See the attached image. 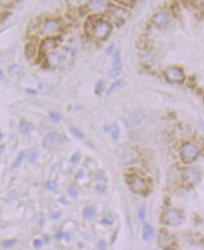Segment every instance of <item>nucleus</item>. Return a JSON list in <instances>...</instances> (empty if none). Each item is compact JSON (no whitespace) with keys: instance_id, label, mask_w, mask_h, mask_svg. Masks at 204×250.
Returning a JSON list of instances; mask_svg holds the SVG:
<instances>
[{"instance_id":"4c0bfd02","label":"nucleus","mask_w":204,"mask_h":250,"mask_svg":"<svg viewBox=\"0 0 204 250\" xmlns=\"http://www.w3.org/2000/svg\"><path fill=\"white\" fill-rule=\"evenodd\" d=\"M63 233L61 232V231H59V232H57L56 233V239H58V240H61L62 238H63Z\"/></svg>"},{"instance_id":"9d476101","label":"nucleus","mask_w":204,"mask_h":250,"mask_svg":"<svg viewBox=\"0 0 204 250\" xmlns=\"http://www.w3.org/2000/svg\"><path fill=\"white\" fill-rule=\"evenodd\" d=\"M153 23H154L155 26L157 27H164L168 24L169 23V15L167 13H165L163 11L157 12L153 17Z\"/></svg>"},{"instance_id":"2eb2a0df","label":"nucleus","mask_w":204,"mask_h":250,"mask_svg":"<svg viewBox=\"0 0 204 250\" xmlns=\"http://www.w3.org/2000/svg\"><path fill=\"white\" fill-rule=\"evenodd\" d=\"M155 234V231L149 225H145L143 228V232H142V238L145 241H149L153 236Z\"/></svg>"},{"instance_id":"cd10ccee","label":"nucleus","mask_w":204,"mask_h":250,"mask_svg":"<svg viewBox=\"0 0 204 250\" xmlns=\"http://www.w3.org/2000/svg\"><path fill=\"white\" fill-rule=\"evenodd\" d=\"M46 187L49 190H55L57 188V184L54 181H50L46 183Z\"/></svg>"},{"instance_id":"f704fd0d","label":"nucleus","mask_w":204,"mask_h":250,"mask_svg":"<svg viewBox=\"0 0 204 250\" xmlns=\"http://www.w3.org/2000/svg\"><path fill=\"white\" fill-rule=\"evenodd\" d=\"M97 189L100 193H103V192H105L106 186H104V185H97Z\"/></svg>"},{"instance_id":"72a5a7b5","label":"nucleus","mask_w":204,"mask_h":250,"mask_svg":"<svg viewBox=\"0 0 204 250\" xmlns=\"http://www.w3.org/2000/svg\"><path fill=\"white\" fill-rule=\"evenodd\" d=\"M98 247H99L100 250H105L106 247H107V244L104 241H100V243L98 245Z\"/></svg>"},{"instance_id":"f8f14e48","label":"nucleus","mask_w":204,"mask_h":250,"mask_svg":"<svg viewBox=\"0 0 204 250\" xmlns=\"http://www.w3.org/2000/svg\"><path fill=\"white\" fill-rule=\"evenodd\" d=\"M143 118H144V114L142 110H134L128 114L127 122L131 125H136V124H139V122H142Z\"/></svg>"},{"instance_id":"4be33fe9","label":"nucleus","mask_w":204,"mask_h":250,"mask_svg":"<svg viewBox=\"0 0 204 250\" xmlns=\"http://www.w3.org/2000/svg\"><path fill=\"white\" fill-rule=\"evenodd\" d=\"M70 132H71V134L75 137V138H77V139H83L84 138V136H83V134L78 129H76V128H74V127H71L70 128Z\"/></svg>"},{"instance_id":"f3484780","label":"nucleus","mask_w":204,"mask_h":250,"mask_svg":"<svg viewBox=\"0 0 204 250\" xmlns=\"http://www.w3.org/2000/svg\"><path fill=\"white\" fill-rule=\"evenodd\" d=\"M95 209L92 206H86L83 210V216L86 219H91L95 217Z\"/></svg>"},{"instance_id":"b1692460","label":"nucleus","mask_w":204,"mask_h":250,"mask_svg":"<svg viewBox=\"0 0 204 250\" xmlns=\"http://www.w3.org/2000/svg\"><path fill=\"white\" fill-rule=\"evenodd\" d=\"M122 73V69H111L110 71H109V76L111 78H116L118 77L119 75Z\"/></svg>"},{"instance_id":"dca6fc26","label":"nucleus","mask_w":204,"mask_h":250,"mask_svg":"<svg viewBox=\"0 0 204 250\" xmlns=\"http://www.w3.org/2000/svg\"><path fill=\"white\" fill-rule=\"evenodd\" d=\"M124 82H125V79H123V78L120 79V80H118V81H116V82H114V83L110 86V88H109V90H108V92H107V95L110 96L111 94H112L117 88H119L120 86H122V84L124 83Z\"/></svg>"},{"instance_id":"c03bdc74","label":"nucleus","mask_w":204,"mask_h":250,"mask_svg":"<svg viewBox=\"0 0 204 250\" xmlns=\"http://www.w3.org/2000/svg\"><path fill=\"white\" fill-rule=\"evenodd\" d=\"M203 99H204V98H203Z\"/></svg>"},{"instance_id":"5701e85b","label":"nucleus","mask_w":204,"mask_h":250,"mask_svg":"<svg viewBox=\"0 0 204 250\" xmlns=\"http://www.w3.org/2000/svg\"><path fill=\"white\" fill-rule=\"evenodd\" d=\"M119 135H120V129L119 128L116 126V125H113L112 128H111V136H112V139L113 140H117L119 138Z\"/></svg>"},{"instance_id":"aec40b11","label":"nucleus","mask_w":204,"mask_h":250,"mask_svg":"<svg viewBox=\"0 0 204 250\" xmlns=\"http://www.w3.org/2000/svg\"><path fill=\"white\" fill-rule=\"evenodd\" d=\"M20 129L23 133H28L32 129V127H31L30 124H28L27 122H25V121L23 120L20 123Z\"/></svg>"},{"instance_id":"7c9ffc66","label":"nucleus","mask_w":204,"mask_h":250,"mask_svg":"<svg viewBox=\"0 0 204 250\" xmlns=\"http://www.w3.org/2000/svg\"><path fill=\"white\" fill-rule=\"evenodd\" d=\"M80 160V154L79 153H75L73 155V157H71V162L73 164H76V163H78Z\"/></svg>"},{"instance_id":"c9c22d12","label":"nucleus","mask_w":204,"mask_h":250,"mask_svg":"<svg viewBox=\"0 0 204 250\" xmlns=\"http://www.w3.org/2000/svg\"><path fill=\"white\" fill-rule=\"evenodd\" d=\"M60 217H61L60 213H55V214L52 215V217H52V219H58Z\"/></svg>"},{"instance_id":"2f4dec72","label":"nucleus","mask_w":204,"mask_h":250,"mask_svg":"<svg viewBox=\"0 0 204 250\" xmlns=\"http://www.w3.org/2000/svg\"><path fill=\"white\" fill-rule=\"evenodd\" d=\"M37 157H39V153H37V152H33V153H31V154H30V156H29V159H30V161H31V162H35V161L37 160Z\"/></svg>"},{"instance_id":"c756f323","label":"nucleus","mask_w":204,"mask_h":250,"mask_svg":"<svg viewBox=\"0 0 204 250\" xmlns=\"http://www.w3.org/2000/svg\"><path fill=\"white\" fill-rule=\"evenodd\" d=\"M68 193L71 198H77V196H78V192L74 188V187H69V188L68 189Z\"/></svg>"},{"instance_id":"4468645a","label":"nucleus","mask_w":204,"mask_h":250,"mask_svg":"<svg viewBox=\"0 0 204 250\" xmlns=\"http://www.w3.org/2000/svg\"><path fill=\"white\" fill-rule=\"evenodd\" d=\"M37 52V42L35 40H30L29 43L25 46V55L27 57H32L35 55Z\"/></svg>"},{"instance_id":"a211bd4d","label":"nucleus","mask_w":204,"mask_h":250,"mask_svg":"<svg viewBox=\"0 0 204 250\" xmlns=\"http://www.w3.org/2000/svg\"><path fill=\"white\" fill-rule=\"evenodd\" d=\"M113 69H122V59L119 52L113 55Z\"/></svg>"},{"instance_id":"0eeeda50","label":"nucleus","mask_w":204,"mask_h":250,"mask_svg":"<svg viewBox=\"0 0 204 250\" xmlns=\"http://www.w3.org/2000/svg\"><path fill=\"white\" fill-rule=\"evenodd\" d=\"M61 23L58 19H46L43 26L42 30L47 35H56L60 32Z\"/></svg>"},{"instance_id":"ea45409f","label":"nucleus","mask_w":204,"mask_h":250,"mask_svg":"<svg viewBox=\"0 0 204 250\" xmlns=\"http://www.w3.org/2000/svg\"><path fill=\"white\" fill-rule=\"evenodd\" d=\"M4 149H5V146H4V145H0V154L3 153Z\"/></svg>"},{"instance_id":"423d86ee","label":"nucleus","mask_w":204,"mask_h":250,"mask_svg":"<svg viewBox=\"0 0 204 250\" xmlns=\"http://www.w3.org/2000/svg\"><path fill=\"white\" fill-rule=\"evenodd\" d=\"M163 222L169 226H178L182 222L180 213L175 209H169L164 213L162 217Z\"/></svg>"},{"instance_id":"a878e982","label":"nucleus","mask_w":204,"mask_h":250,"mask_svg":"<svg viewBox=\"0 0 204 250\" xmlns=\"http://www.w3.org/2000/svg\"><path fill=\"white\" fill-rule=\"evenodd\" d=\"M100 222H101V224L107 225V226H109V225H111L113 223V218H112V217L108 216V217H106L104 218H102Z\"/></svg>"},{"instance_id":"20e7f679","label":"nucleus","mask_w":204,"mask_h":250,"mask_svg":"<svg viewBox=\"0 0 204 250\" xmlns=\"http://www.w3.org/2000/svg\"><path fill=\"white\" fill-rule=\"evenodd\" d=\"M127 182H128V185L130 189L137 194H142L147 189V183L146 181L141 177L137 175V174H133L127 178Z\"/></svg>"},{"instance_id":"bb28decb","label":"nucleus","mask_w":204,"mask_h":250,"mask_svg":"<svg viewBox=\"0 0 204 250\" xmlns=\"http://www.w3.org/2000/svg\"><path fill=\"white\" fill-rule=\"evenodd\" d=\"M15 243H16L15 240H5V241L2 242V245L5 248H9V247L13 246L15 245Z\"/></svg>"},{"instance_id":"f03ea898","label":"nucleus","mask_w":204,"mask_h":250,"mask_svg":"<svg viewBox=\"0 0 204 250\" xmlns=\"http://www.w3.org/2000/svg\"><path fill=\"white\" fill-rule=\"evenodd\" d=\"M111 31V24L103 19L97 20L93 23L92 29H91L93 36L97 40H105L110 35Z\"/></svg>"},{"instance_id":"1a4fd4ad","label":"nucleus","mask_w":204,"mask_h":250,"mask_svg":"<svg viewBox=\"0 0 204 250\" xmlns=\"http://www.w3.org/2000/svg\"><path fill=\"white\" fill-rule=\"evenodd\" d=\"M183 179L187 184H195L199 180L200 174L196 168H185L183 172Z\"/></svg>"},{"instance_id":"393cba45","label":"nucleus","mask_w":204,"mask_h":250,"mask_svg":"<svg viewBox=\"0 0 204 250\" xmlns=\"http://www.w3.org/2000/svg\"><path fill=\"white\" fill-rule=\"evenodd\" d=\"M50 117H51V119H52L55 123H58L61 120L60 114H58V112H56V111H52V112H51V114H50Z\"/></svg>"},{"instance_id":"37998d69","label":"nucleus","mask_w":204,"mask_h":250,"mask_svg":"<svg viewBox=\"0 0 204 250\" xmlns=\"http://www.w3.org/2000/svg\"><path fill=\"white\" fill-rule=\"evenodd\" d=\"M2 138H3V134H2V132H1V131H0V140H1Z\"/></svg>"},{"instance_id":"ddd939ff","label":"nucleus","mask_w":204,"mask_h":250,"mask_svg":"<svg viewBox=\"0 0 204 250\" xmlns=\"http://www.w3.org/2000/svg\"><path fill=\"white\" fill-rule=\"evenodd\" d=\"M108 6V3L106 1H101V0H97V1H90L88 3L87 7L89 11H95V10H101L104 9Z\"/></svg>"},{"instance_id":"39448f33","label":"nucleus","mask_w":204,"mask_h":250,"mask_svg":"<svg viewBox=\"0 0 204 250\" xmlns=\"http://www.w3.org/2000/svg\"><path fill=\"white\" fill-rule=\"evenodd\" d=\"M65 141V137L58 132L48 133L43 140V146L47 149H53Z\"/></svg>"},{"instance_id":"e433bc0d","label":"nucleus","mask_w":204,"mask_h":250,"mask_svg":"<svg viewBox=\"0 0 204 250\" xmlns=\"http://www.w3.org/2000/svg\"><path fill=\"white\" fill-rule=\"evenodd\" d=\"M26 93H27V94H30V95H36V94H37V91L34 90V89H26Z\"/></svg>"},{"instance_id":"79ce46f5","label":"nucleus","mask_w":204,"mask_h":250,"mask_svg":"<svg viewBox=\"0 0 204 250\" xmlns=\"http://www.w3.org/2000/svg\"><path fill=\"white\" fill-rule=\"evenodd\" d=\"M60 202H64V203H67V202L65 201V199H64V198H62V199H60Z\"/></svg>"},{"instance_id":"9b49d317","label":"nucleus","mask_w":204,"mask_h":250,"mask_svg":"<svg viewBox=\"0 0 204 250\" xmlns=\"http://www.w3.org/2000/svg\"><path fill=\"white\" fill-rule=\"evenodd\" d=\"M126 16V11L123 9H114L111 11L110 13V18L115 23H122Z\"/></svg>"},{"instance_id":"c85d7f7f","label":"nucleus","mask_w":204,"mask_h":250,"mask_svg":"<svg viewBox=\"0 0 204 250\" xmlns=\"http://www.w3.org/2000/svg\"><path fill=\"white\" fill-rule=\"evenodd\" d=\"M138 216H139V217L141 220H143L145 218V208L143 206L139 207L138 209Z\"/></svg>"},{"instance_id":"a19ab883","label":"nucleus","mask_w":204,"mask_h":250,"mask_svg":"<svg viewBox=\"0 0 204 250\" xmlns=\"http://www.w3.org/2000/svg\"><path fill=\"white\" fill-rule=\"evenodd\" d=\"M4 78V74H3V71L0 70V80H2Z\"/></svg>"},{"instance_id":"473e14b6","label":"nucleus","mask_w":204,"mask_h":250,"mask_svg":"<svg viewBox=\"0 0 204 250\" xmlns=\"http://www.w3.org/2000/svg\"><path fill=\"white\" fill-rule=\"evenodd\" d=\"M41 245H42V242L40 241V240H35L34 241V247L35 248H40L41 247Z\"/></svg>"},{"instance_id":"7ed1b4c3","label":"nucleus","mask_w":204,"mask_h":250,"mask_svg":"<svg viewBox=\"0 0 204 250\" xmlns=\"http://www.w3.org/2000/svg\"><path fill=\"white\" fill-rule=\"evenodd\" d=\"M199 154V150L198 146L193 143H185L181 148V157L184 162L188 163V162L194 161Z\"/></svg>"},{"instance_id":"6e6552de","label":"nucleus","mask_w":204,"mask_h":250,"mask_svg":"<svg viewBox=\"0 0 204 250\" xmlns=\"http://www.w3.org/2000/svg\"><path fill=\"white\" fill-rule=\"evenodd\" d=\"M165 75H166V78L172 83H181L185 79L184 71L181 69L176 68V67L168 68L165 71Z\"/></svg>"},{"instance_id":"58836bf2","label":"nucleus","mask_w":204,"mask_h":250,"mask_svg":"<svg viewBox=\"0 0 204 250\" xmlns=\"http://www.w3.org/2000/svg\"><path fill=\"white\" fill-rule=\"evenodd\" d=\"M112 49H113V45H111V46L109 47V49L107 50V53H108V54H111V52L112 51Z\"/></svg>"},{"instance_id":"f257e3e1","label":"nucleus","mask_w":204,"mask_h":250,"mask_svg":"<svg viewBox=\"0 0 204 250\" xmlns=\"http://www.w3.org/2000/svg\"><path fill=\"white\" fill-rule=\"evenodd\" d=\"M73 54L71 50L68 48H62L60 50H54L50 52L47 56L48 63L52 67H61L71 61Z\"/></svg>"},{"instance_id":"412c9836","label":"nucleus","mask_w":204,"mask_h":250,"mask_svg":"<svg viewBox=\"0 0 204 250\" xmlns=\"http://www.w3.org/2000/svg\"><path fill=\"white\" fill-rule=\"evenodd\" d=\"M23 158H24V153H21V154L17 157V158L14 160L13 164H12V168H13V169L19 168L20 165L22 164V162H23Z\"/></svg>"},{"instance_id":"6ab92c4d","label":"nucleus","mask_w":204,"mask_h":250,"mask_svg":"<svg viewBox=\"0 0 204 250\" xmlns=\"http://www.w3.org/2000/svg\"><path fill=\"white\" fill-rule=\"evenodd\" d=\"M104 89H105V83L102 81V80L98 81L97 83L96 86H95V93L97 95H100L102 92L104 91Z\"/></svg>"}]
</instances>
